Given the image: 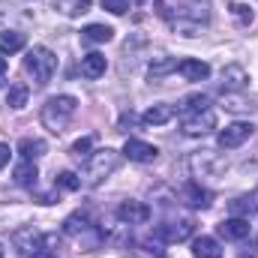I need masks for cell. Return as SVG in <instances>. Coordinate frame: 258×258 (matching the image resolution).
I'll return each mask as SVG.
<instances>
[{
  "label": "cell",
  "mask_w": 258,
  "mask_h": 258,
  "mask_svg": "<svg viewBox=\"0 0 258 258\" xmlns=\"http://www.w3.org/2000/svg\"><path fill=\"white\" fill-rule=\"evenodd\" d=\"M120 156H123V153H117V150H111V147H96V150L84 159V165H81V183L99 186L102 180H108V177L117 171Z\"/></svg>",
  "instance_id": "6da1fadb"
},
{
  "label": "cell",
  "mask_w": 258,
  "mask_h": 258,
  "mask_svg": "<svg viewBox=\"0 0 258 258\" xmlns=\"http://www.w3.org/2000/svg\"><path fill=\"white\" fill-rule=\"evenodd\" d=\"M75 111H78V99L69 96V93H60V96H51V99L42 105L39 120H42V126L48 129V132L60 135V132L69 126V120L75 117Z\"/></svg>",
  "instance_id": "7a4b0ae2"
},
{
  "label": "cell",
  "mask_w": 258,
  "mask_h": 258,
  "mask_svg": "<svg viewBox=\"0 0 258 258\" xmlns=\"http://www.w3.org/2000/svg\"><path fill=\"white\" fill-rule=\"evenodd\" d=\"M24 72L36 81V87H45L57 72V54L45 45H33L24 57Z\"/></svg>",
  "instance_id": "3957f363"
},
{
  "label": "cell",
  "mask_w": 258,
  "mask_h": 258,
  "mask_svg": "<svg viewBox=\"0 0 258 258\" xmlns=\"http://www.w3.org/2000/svg\"><path fill=\"white\" fill-rule=\"evenodd\" d=\"M225 168H228V159L222 153H216V150H198V153L189 156V171H192V177H198V180L222 177Z\"/></svg>",
  "instance_id": "277c9868"
},
{
  "label": "cell",
  "mask_w": 258,
  "mask_h": 258,
  "mask_svg": "<svg viewBox=\"0 0 258 258\" xmlns=\"http://www.w3.org/2000/svg\"><path fill=\"white\" fill-rule=\"evenodd\" d=\"M195 231V222L192 219H177V222H162L153 228V237L162 240V243H180L186 237H192Z\"/></svg>",
  "instance_id": "5b68a950"
},
{
  "label": "cell",
  "mask_w": 258,
  "mask_h": 258,
  "mask_svg": "<svg viewBox=\"0 0 258 258\" xmlns=\"http://www.w3.org/2000/svg\"><path fill=\"white\" fill-rule=\"evenodd\" d=\"M180 129H183V135H189V138H201V135H207L210 129H216V114L207 108V111H195V114H183L180 117Z\"/></svg>",
  "instance_id": "8992f818"
},
{
  "label": "cell",
  "mask_w": 258,
  "mask_h": 258,
  "mask_svg": "<svg viewBox=\"0 0 258 258\" xmlns=\"http://www.w3.org/2000/svg\"><path fill=\"white\" fill-rule=\"evenodd\" d=\"M252 132H255V126H252V123H243V120H237V123H231V126L222 129L216 141H219V147H222V150H234V147L246 144V141L252 138Z\"/></svg>",
  "instance_id": "52a82bcc"
},
{
  "label": "cell",
  "mask_w": 258,
  "mask_h": 258,
  "mask_svg": "<svg viewBox=\"0 0 258 258\" xmlns=\"http://www.w3.org/2000/svg\"><path fill=\"white\" fill-rule=\"evenodd\" d=\"M42 231L39 228H33V225H27V228H18L15 234H12V246L21 252V255H36L39 249H42Z\"/></svg>",
  "instance_id": "ba28073f"
},
{
  "label": "cell",
  "mask_w": 258,
  "mask_h": 258,
  "mask_svg": "<svg viewBox=\"0 0 258 258\" xmlns=\"http://www.w3.org/2000/svg\"><path fill=\"white\" fill-rule=\"evenodd\" d=\"M123 156H126L129 162L147 165V162H153V159L159 156V147L150 144V141H141V138H126V144H123Z\"/></svg>",
  "instance_id": "9c48e42d"
},
{
  "label": "cell",
  "mask_w": 258,
  "mask_h": 258,
  "mask_svg": "<svg viewBox=\"0 0 258 258\" xmlns=\"http://www.w3.org/2000/svg\"><path fill=\"white\" fill-rule=\"evenodd\" d=\"M117 219L123 222V225H144L147 219H150V207L144 204V201H123L120 207H117Z\"/></svg>",
  "instance_id": "30bf717a"
},
{
  "label": "cell",
  "mask_w": 258,
  "mask_h": 258,
  "mask_svg": "<svg viewBox=\"0 0 258 258\" xmlns=\"http://www.w3.org/2000/svg\"><path fill=\"white\" fill-rule=\"evenodd\" d=\"M180 195H183V201H186L192 210H207V207L213 204V192H210L207 186H201L198 180H189Z\"/></svg>",
  "instance_id": "8fae6325"
},
{
  "label": "cell",
  "mask_w": 258,
  "mask_h": 258,
  "mask_svg": "<svg viewBox=\"0 0 258 258\" xmlns=\"http://www.w3.org/2000/svg\"><path fill=\"white\" fill-rule=\"evenodd\" d=\"M174 114H177L174 105H168V102H156V105H150V108L141 114V123H144V126H162V123L174 120Z\"/></svg>",
  "instance_id": "7c38bea8"
},
{
  "label": "cell",
  "mask_w": 258,
  "mask_h": 258,
  "mask_svg": "<svg viewBox=\"0 0 258 258\" xmlns=\"http://www.w3.org/2000/svg\"><path fill=\"white\" fill-rule=\"evenodd\" d=\"M219 234H222L225 240H246V237H249V219H243V216L222 219V222H219Z\"/></svg>",
  "instance_id": "4fadbf2b"
},
{
  "label": "cell",
  "mask_w": 258,
  "mask_h": 258,
  "mask_svg": "<svg viewBox=\"0 0 258 258\" xmlns=\"http://www.w3.org/2000/svg\"><path fill=\"white\" fill-rule=\"evenodd\" d=\"M12 180H15L18 186H24V189H33V186H36V180H39V168H36V162L21 159V162L12 168Z\"/></svg>",
  "instance_id": "5bb4252c"
},
{
  "label": "cell",
  "mask_w": 258,
  "mask_h": 258,
  "mask_svg": "<svg viewBox=\"0 0 258 258\" xmlns=\"http://www.w3.org/2000/svg\"><path fill=\"white\" fill-rule=\"evenodd\" d=\"M246 81H249V75H246L243 66L231 63V66L222 69V87H225V93H237V90H243Z\"/></svg>",
  "instance_id": "9a60e30c"
},
{
  "label": "cell",
  "mask_w": 258,
  "mask_h": 258,
  "mask_svg": "<svg viewBox=\"0 0 258 258\" xmlns=\"http://www.w3.org/2000/svg\"><path fill=\"white\" fill-rule=\"evenodd\" d=\"M105 69H108V60H105V54H99V51H90V54L81 57V75H84V78H102Z\"/></svg>",
  "instance_id": "2e32d148"
},
{
  "label": "cell",
  "mask_w": 258,
  "mask_h": 258,
  "mask_svg": "<svg viewBox=\"0 0 258 258\" xmlns=\"http://www.w3.org/2000/svg\"><path fill=\"white\" fill-rule=\"evenodd\" d=\"M177 72H180L186 81H207V78H210V66L204 63V60H192V57L180 60V63H177Z\"/></svg>",
  "instance_id": "e0dca14e"
},
{
  "label": "cell",
  "mask_w": 258,
  "mask_h": 258,
  "mask_svg": "<svg viewBox=\"0 0 258 258\" xmlns=\"http://www.w3.org/2000/svg\"><path fill=\"white\" fill-rule=\"evenodd\" d=\"M111 36H114V30L108 24H87L81 30V42H87V45H105V42H111Z\"/></svg>",
  "instance_id": "ac0fdd59"
},
{
  "label": "cell",
  "mask_w": 258,
  "mask_h": 258,
  "mask_svg": "<svg viewBox=\"0 0 258 258\" xmlns=\"http://www.w3.org/2000/svg\"><path fill=\"white\" fill-rule=\"evenodd\" d=\"M27 99H30V87H27L24 81H12L9 90H6V105H9L12 111H21V108L27 105Z\"/></svg>",
  "instance_id": "d6986e66"
},
{
  "label": "cell",
  "mask_w": 258,
  "mask_h": 258,
  "mask_svg": "<svg viewBox=\"0 0 258 258\" xmlns=\"http://www.w3.org/2000/svg\"><path fill=\"white\" fill-rule=\"evenodd\" d=\"M192 255L195 258H222V246L216 237H195L192 240Z\"/></svg>",
  "instance_id": "ffe728a7"
},
{
  "label": "cell",
  "mask_w": 258,
  "mask_h": 258,
  "mask_svg": "<svg viewBox=\"0 0 258 258\" xmlns=\"http://www.w3.org/2000/svg\"><path fill=\"white\" fill-rule=\"evenodd\" d=\"M27 42V36L21 30H0V54H15L21 51Z\"/></svg>",
  "instance_id": "44dd1931"
},
{
  "label": "cell",
  "mask_w": 258,
  "mask_h": 258,
  "mask_svg": "<svg viewBox=\"0 0 258 258\" xmlns=\"http://www.w3.org/2000/svg\"><path fill=\"white\" fill-rule=\"evenodd\" d=\"M18 153H21V159L36 162V159L45 153V141H42V138H21V141H18Z\"/></svg>",
  "instance_id": "7402d4cb"
},
{
  "label": "cell",
  "mask_w": 258,
  "mask_h": 258,
  "mask_svg": "<svg viewBox=\"0 0 258 258\" xmlns=\"http://www.w3.org/2000/svg\"><path fill=\"white\" fill-rule=\"evenodd\" d=\"M90 228V216L87 213H72V216H66V222H63V234H69V237H78V234H84Z\"/></svg>",
  "instance_id": "603a6c76"
},
{
  "label": "cell",
  "mask_w": 258,
  "mask_h": 258,
  "mask_svg": "<svg viewBox=\"0 0 258 258\" xmlns=\"http://www.w3.org/2000/svg\"><path fill=\"white\" fill-rule=\"evenodd\" d=\"M207 108H210V99H207L204 93H192V96L183 99V105H180V117H183V114H195V111H207Z\"/></svg>",
  "instance_id": "cb8c5ba5"
},
{
  "label": "cell",
  "mask_w": 258,
  "mask_h": 258,
  "mask_svg": "<svg viewBox=\"0 0 258 258\" xmlns=\"http://www.w3.org/2000/svg\"><path fill=\"white\" fill-rule=\"evenodd\" d=\"M54 6L69 15V18H75V15H84L87 9H90V0H54Z\"/></svg>",
  "instance_id": "d4e9b609"
},
{
  "label": "cell",
  "mask_w": 258,
  "mask_h": 258,
  "mask_svg": "<svg viewBox=\"0 0 258 258\" xmlns=\"http://www.w3.org/2000/svg\"><path fill=\"white\" fill-rule=\"evenodd\" d=\"M54 186H57V189H66V192H75V189H81V174H75V171H60L57 180H54Z\"/></svg>",
  "instance_id": "484cf974"
},
{
  "label": "cell",
  "mask_w": 258,
  "mask_h": 258,
  "mask_svg": "<svg viewBox=\"0 0 258 258\" xmlns=\"http://www.w3.org/2000/svg\"><path fill=\"white\" fill-rule=\"evenodd\" d=\"M231 15H234V18H237L243 27H249V24L255 21V12H252L246 3H231Z\"/></svg>",
  "instance_id": "4316f807"
},
{
  "label": "cell",
  "mask_w": 258,
  "mask_h": 258,
  "mask_svg": "<svg viewBox=\"0 0 258 258\" xmlns=\"http://www.w3.org/2000/svg\"><path fill=\"white\" fill-rule=\"evenodd\" d=\"M90 153H93V138H90V135H84V138H78V141L72 144V156H75V159H87Z\"/></svg>",
  "instance_id": "83f0119b"
},
{
  "label": "cell",
  "mask_w": 258,
  "mask_h": 258,
  "mask_svg": "<svg viewBox=\"0 0 258 258\" xmlns=\"http://www.w3.org/2000/svg\"><path fill=\"white\" fill-rule=\"evenodd\" d=\"M132 0H102V9H108L111 15H126Z\"/></svg>",
  "instance_id": "f1b7e54d"
},
{
  "label": "cell",
  "mask_w": 258,
  "mask_h": 258,
  "mask_svg": "<svg viewBox=\"0 0 258 258\" xmlns=\"http://www.w3.org/2000/svg\"><path fill=\"white\" fill-rule=\"evenodd\" d=\"M249 210H252V198L243 195V198H234V201H231V216H243V213H249Z\"/></svg>",
  "instance_id": "f546056e"
},
{
  "label": "cell",
  "mask_w": 258,
  "mask_h": 258,
  "mask_svg": "<svg viewBox=\"0 0 258 258\" xmlns=\"http://www.w3.org/2000/svg\"><path fill=\"white\" fill-rule=\"evenodd\" d=\"M168 69H177V63H174V60H165V57H162V60H156V63L150 66V78H159V75H165Z\"/></svg>",
  "instance_id": "4dcf8cb0"
},
{
  "label": "cell",
  "mask_w": 258,
  "mask_h": 258,
  "mask_svg": "<svg viewBox=\"0 0 258 258\" xmlns=\"http://www.w3.org/2000/svg\"><path fill=\"white\" fill-rule=\"evenodd\" d=\"M222 102H228V105H225L228 111H246V108H249L246 102H240V99H234L231 93H225V99H222Z\"/></svg>",
  "instance_id": "1f68e13d"
},
{
  "label": "cell",
  "mask_w": 258,
  "mask_h": 258,
  "mask_svg": "<svg viewBox=\"0 0 258 258\" xmlns=\"http://www.w3.org/2000/svg\"><path fill=\"white\" fill-rule=\"evenodd\" d=\"M9 156H12V153H9V144H3V141H0V168H6V165H9Z\"/></svg>",
  "instance_id": "d6a6232c"
},
{
  "label": "cell",
  "mask_w": 258,
  "mask_h": 258,
  "mask_svg": "<svg viewBox=\"0 0 258 258\" xmlns=\"http://www.w3.org/2000/svg\"><path fill=\"white\" fill-rule=\"evenodd\" d=\"M33 258H57V255H54V252H48V249H39Z\"/></svg>",
  "instance_id": "836d02e7"
},
{
  "label": "cell",
  "mask_w": 258,
  "mask_h": 258,
  "mask_svg": "<svg viewBox=\"0 0 258 258\" xmlns=\"http://www.w3.org/2000/svg\"><path fill=\"white\" fill-rule=\"evenodd\" d=\"M3 72H6V57L0 54V75H3Z\"/></svg>",
  "instance_id": "e575fe53"
},
{
  "label": "cell",
  "mask_w": 258,
  "mask_h": 258,
  "mask_svg": "<svg viewBox=\"0 0 258 258\" xmlns=\"http://www.w3.org/2000/svg\"><path fill=\"white\" fill-rule=\"evenodd\" d=\"M3 255H6V249H3V243H0V258H3Z\"/></svg>",
  "instance_id": "d590c367"
},
{
  "label": "cell",
  "mask_w": 258,
  "mask_h": 258,
  "mask_svg": "<svg viewBox=\"0 0 258 258\" xmlns=\"http://www.w3.org/2000/svg\"><path fill=\"white\" fill-rule=\"evenodd\" d=\"M0 84H3V75H0Z\"/></svg>",
  "instance_id": "8d00e7d4"
},
{
  "label": "cell",
  "mask_w": 258,
  "mask_h": 258,
  "mask_svg": "<svg viewBox=\"0 0 258 258\" xmlns=\"http://www.w3.org/2000/svg\"><path fill=\"white\" fill-rule=\"evenodd\" d=\"M255 237H258V234H255Z\"/></svg>",
  "instance_id": "74e56055"
}]
</instances>
